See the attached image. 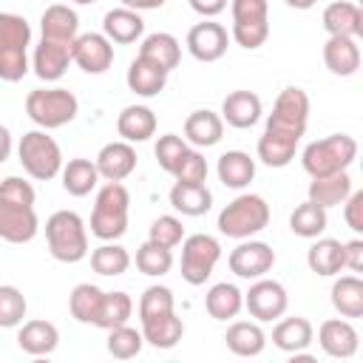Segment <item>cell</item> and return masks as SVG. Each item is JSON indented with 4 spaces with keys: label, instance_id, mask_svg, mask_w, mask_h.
Masks as SVG:
<instances>
[{
    "label": "cell",
    "instance_id": "cell-1",
    "mask_svg": "<svg viewBox=\"0 0 363 363\" xmlns=\"http://www.w3.org/2000/svg\"><path fill=\"white\" fill-rule=\"evenodd\" d=\"M309 122V96L303 88H284L267 116V128L258 139V159L267 167H286L295 159L298 142Z\"/></svg>",
    "mask_w": 363,
    "mask_h": 363
},
{
    "label": "cell",
    "instance_id": "cell-2",
    "mask_svg": "<svg viewBox=\"0 0 363 363\" xmlns=\"http://www.w3.org/2000/svg\"><path fill=\"white\" fill-rule=\"evenodd\" d=\"M31 26L23 14L0 11V79L20 82L28 74Z\"/></svg>",
    "mask_w": 363,
    "mask_h": 363
},
{
    "label": "cell",
    "instance_id": "cell-3",
    "mask_svg": "<svg viewBox=\"0 0 363 363\" xmlns=\"http://www.w3.org/2000/svg\"><path fill=\"white\" fill-rule=\"evenodd\" d=\"M128 210L130 193L122 182H105L96 190L94 213H91V233L99 241H116L128 233Z\"/></svg>",
    "mask_w": 363,
    "mask_h": 363
},
{
    "label": "cell",
    "instance_id": "cell-4",
    "mask_svg": "<svg viewBox=\"0 0 363 363\" xmlns=\"http://www.w3.org/2000/svg\"><path fill=\"white\" fill-rule=\"evenodd\" d=\"M354 159H357V139L349 133H332V136L315 139L301 153V164L312 179L349 170Z\"/></svg>",
    "mask_w": 363,
    "mask_h": 363
},
{
    "label": "cell",
    "instance_id": "cell-5",
    "mask_svg": "<svg viewBox=\"0 0 363 363\" xmlns=\"http://www.w3.org/2000/svg\"><path fill=\"white\" fill-rule=\"evenodd\" d=\"M45 241L48 252L62 264H77L88 255V230L79 213L57 210L45 221Z\"/></svg>",
    "mask_w": 363,
    "mask_h": 363
},
{
    "label": "cell",
    "instance_id": "cell-6",
    "mask_svg": "<svg viewBox=\"0 0 363 363\" xmlns=\"http://www.w3.org/2000/svg\"><path fill=\"white\" fill-rule=\"evenodd\" d=\"M269 224V204L258 193H241L235 196L221 213H218V233L227 238H252Z\"/></svg>",
    "mask_w": 363,
    "mask_h": 363
},
{
    "label": "cell",
    "instance_id": "cell-7",
    "mask_svg": "<svg viewBox=\"0 0 363 363\" xmlns=\"http://www.w3.org/2000/svg\"><path fill=\"white\" fill-rule=\"evenodd\" d=\"M77 111L79 102L68 88H34L26 96V113L43 130H54L74 122Z\"/></svg>",
    "mask_w": 363,
    "mask_h": 363
},
{
    "label": "cell",
    "instance_id": "cell-8",
    "mask_svg": "<svg viewBox=\"0 0 363 363\" xmlns=\"http://www.w3.org/2000/svg\"><path fill=\"white\" fill-rule=\"evenodd\" d=\"M17 159L23 164V170L37 179V182H48L54 176H60L62 170V150L60 145L45 133V130H28L20 136L17 145Z\"/></svg>",
    "mask_w": 363,
    "mask_h": 363
},
{
    "label": "cell",
    "instance_id": "cell-9",
    "mask_svg": "<svg viewBox=\"0 0 363 363\" xmlns=\"http://www.w3.org/2000/svg\"><path fill=\"white\" fill-rule=\"evenodd\" d=\"M230 11H233V40L247 51L261 48L269 37L267 0H233Z\"/></svg>",
    "mask_w": 363,
    "mask_h": 363
},
{
    "label": "cell",
    "instance_id": "cell-10",
    "mask_svg": "<svg viewBox=\"0 0 363 363\" xmlns=\"http://www.w3.org/2000/svg\"><path fill=\"white\" fill-rule=\"evenodd\" d=\"M218 258H221L218 238H213L207 233H196V235L182 238V278L190 286H201L213 275Z\"/></svg>",
    "mask_w": 363,
    "mask_h": 363
},
{
    "label": "cell",
    "instance_id": "cell-11",
    "mask_svg": "<svg viewBox=\"0 0 363 363\" xmlns=\"http://www.w3.org/2000/svg\"><path fill=\"white\" fill-rule=\"evenodd\" d=\"M289 306V295L284 289V284L269 281V278H255L252 286L244 292V309L250 312V318H255L258 323H269L278 320Z\"/></svg>",
    "mask_w": 363,
    "mask_h": 363
},
{
    "label": "cell",
    "instance_id": "cell-12",
    "mask_svg": "<svg viewBox=\"0 0 363 363\" xmlns=\"http://www.w3.org/2000/svg\"><path fill=\"white\" fill-rule=\"evenodd\" d=\"M40 230L34 204H23L0 196V238L9 244H28Z\"/></svg>",
    "mask_w": 363,
    "mask_h": 363
},
{
    "label": "cell",
    "instance_id": "cell-13",
    "mask_svg": "<svg viewBox=\"0 0 363 363\" xmlns=\"http://www.w3.org/2000/svg\"><path fill=\"white\" fill-rule=\"evenodd\" d=\"M227 264H230V272H235L238 278L255 281V278H264L275 267V250L267 241L241 238V244L230 252Z\"/></svg>",
    "mask_w": 363,
    "mask_h": 363
},
{
    "label": "cell",
    "instance_id": "cell-14",
    "mask_svg": "<svg viewBox=\"0 0 363 363\" xmlns=\"http://www.w3.org/2000/svg\"><path fill=\"white\" fill-rule=\"evenodd\" d=\"M71 62H77L85 74H105L113 65V43L96 31L77 34L71 43Z\"/></svg>",
    "mask_w": 363,
    "mask_h": 363
},
{
    "label": "cell",
    "instance_id": "cell-15",
    "mask_svg": "<svg viewBox=\"0 0 363 363\" xmlns=\"http://www.w3.org/2000/svg\"><path fill=\"white\" fill-rule=\"evenodd\" d=\"M227 45H230V34L221 23H213L210 17L196 23L190 31H187V51L199 60V62H216L227 54Z\"/></svg>",
    "mask_w": 363,
    "mask_h": 363
},
{
    "label": "cell",
    "instance_id": "cell-16",
    "mask_svg": "<svg viewBox=\"0 0 363 363\" xmlns=\"http://www.w3.org/2000/svg\"><path fill=\"white\" fill-rule=\"evenodd\" d=\"M318 343H320V349L329 357L346 360V357H354L357 354L360 335H357V329L352 326L349 318H329L318 329Z\"/></svg>",
    "mask_w": 363,
    "mask_h": 363
},
{
    "label": "cell",
    "instance_id": "cell-17",
    "mask_svg": "<svg viewBox=\"0 0 363 363\" xmlns=\"http://www.w3.org/2000/svg\"><path fill=\"white\" fill-rule=\"evenodd\" d=\"M71 62V43H60V40H40L31 57V68L43 82H57L62 79V74L68 71Z\"/></svg>",
    "mask_w": 363,
    "mask_h": 363
},
{
    "label": "cell",
    "instance_id": "cell-18",
    "mask_svg": "<svg viewBox=\"0 0 363 363\" xmlns=\"http://www.w3.org/2000/svg\"><path fill=\"white\" fill-rule=\"evenodd\" d=\"M94 164L99 170V179H105V182H122V179H128L136 170V150L125 139L122 142H108V145L99 147Z\"/></svg>",
    "mask_w": 363,
    "mask_h": 363
},
{
    "label": "cell",
    "instance_id": "cell-19",
    "mask_svg": "<svg viewBox=\"0 0 363 363\" xmlns=\"http://www.w3.org/2000/svg\"><path fill=\"white\" fill-rule=\"evenodd\" d=\"M264 113V105H261V96L252 94V91H233L224 96L221 102V119L230 125V128H238V130H247L252 128Z\"/></svg>",
    "mask_w": 363,
    "mask_h": 363
},
{
    "label": "cell",
    "instance_id": "cell-20",
    "mask_svg": "<svg viewBox=\"0 0 363 363\" xmlns=\"http://www.w3.org/2000/svg\"><path fill=\"white\" fill-rule=\"evenodd\" d=\"M323 28L329 37H360L363 34V11L360 6L349 3V0H335L323 9V17H320Z\"/></svg>",
    "mask_w": 363,
    "mask_h": 363
},
{
    "label": "cell",
    "instance_id": "cell-21",
    "mask_svg": "<svg viewBox=\"0 0 363 363\" xmlns=\"http://www.w3.org/2000/svg\"><path fill=\"white\" fill-rule=\"evenodd\" d=\"M17 346L31 354V357H43V354H51L57 346H60V329L51 323V320H23L20 323V332H17Z\"/></svg>",
    "mask_w": 363,
    "mask_h": 363
},
{
    "label": "cell",
    "instance_id": "cell-22",
    "mask_svg": "<svg viewBox=\"0 0 363 363\" xmlns=\"http://www.w3.org/2000/svg\"><path fill=\"white\" fill-rule=\"evenodd\" d=\"M102 34L111 40V43H119V45H128V43H136L142 34H145V20L139 11L133 9H111L105 17H102Z\"/></svg>",
    "mask_w": 363,
    "mask_h": 363
},
{
    "label": "cell",
    "instance_id": "cell-23",
    "mask_svg": "<svg viewBox=\"0 0 363 363\" xmlns=\"http://www.w3.org/2000/svg\"><path fill=\"white\" fill-rule=\"evenodd\" d=\"M170 207L182 216H204L213 207V193L204 182H176L170 187Z\"/></svg>",
    "mask_w": 363,
    "mask_h": 363
},
{
    "label": "cell",
    "instance_id": "cell-24",
    "mask_svg": "<svg viewBox=\"0 0 363 363\" xmlns=\"http://www.w3.org/2000/svg\"><path fill=\"white\" fill-rule=\"evenodd\" d=\"M40 31L45 40H60V43H74L79 34V17L71 6L65 3H51L43 17H40Z\"/></svg>",
    "mask_w": 363,
    "mask_h": 363
},
{
    "label": "cell",
    "instance_id": "cell-25",
    "mask_svg": "<svg viewBox=\"0 0 363 363\" xmlns=\"http://www.w3.org/2000/svg\"><path fill=\"white\" fill-rule=\"evenodd\" d=\"M323 62L335 77H352L360 68V45L354 37H329L323 45Z\"/></svg>",
    "mask_w": 363,
    "mask_h": 363
},
{
    "label": "cell",
    "instance_id": "cell-26",
    "mask_svg": "<svg viewBox=\"0 0 363 363\" xmlns=\"http://www.w3.org/2000/svg\"><path fill=\"white\" fill-rule=\"evenodd\" d=\"M224 136V119L216 111H193L184 119V142L196 145V147H213L218 145Z\"/></svg>",
    "mask_w": 363,
    "mask_h": 363
},
{
    "label": "cell",
    "instance_id": "cell-27",
    "mask_svg": "<svg viewBox=\"0 0 363 363\" xmlns=\"http://www.w3.org/2000/svg\"><path fill=\"white\" fill-rule=\"evenodd\" d=\"M125 82L133 94L139 96H156L164 91L167 85V71L145 57H136L130 65H128V74H125Z\"/></svg>",
    "mask_w": 363,
    "mask_h": 363
},
{
    "label": "cell",
    "instance_id": "cell-28",
    "mask_svg": "<svg viewBox=\"0 0 363 363\" xmlns=\"http://www.w3.org/2000/svg\"><path fill=\"white\" fill-rule=\"evenodd\" d=\"M216 173H218V182L230 190H244L252 179H255V159L244 150H227L218 156V164H216Z\"/></svg>",
    "mask_w": 363,
    "mask_h": 363
},
{
    "label": "cell",
    "instance_id": "cell-29",
    "mask_svg": "<svg viewBox=\"0 0 363 363\" xmlns=\"http://www.w3.org/2000/svg\"><path fill=\"white\" fill-rule=\"evenodd\" d=\"M315 340V329L306 318L295 315V318H281L272 329V343L275 349L286 352V354H295V352H303L309 349V343Z\"/></svg>",
    "mask_w": 363,
    "mask_h": 363
},
{
    "label": "cell",
    "instance_id": "cell-30",
    "mask_svg": "<svg viewBox=\"0 0 363 363\" xmlns=\"http://www.w3.org/2000/svg\"><path fill=\"white\" fill-rule=\"evenodd\" d=\"M224 343L233 354L238 357H255L264 352L267 346V335L264 329L258 326V320H233L227 326V335H224Z\"/></svg>",
    "mask_w": 363,
    "mask_h": 363
},
{
    "label": "cell",
    "instance_id": "cell-31",
    "mask_svg": "<svg viewBox=\"0 0 363 363\" xmlns=\"http://www.w3.org/2000/svg\"><path fill=\"white\" fill-rule=\"evenodd\" d=\"M116 133L125 142H147L156 133V113L147 105H128L116 116Z\"/></svg>",
    "mask_w": 363,
    "mask_h": 363
},
{
    "label": "cell",
    "instance_id": "cell-32",
    "mask_svg": "<svg viewBox=\"0 0 363 363\" xmlns=\"http://www.w3.org/2000/svg\"><path fill=\"white\" fill-rule=\"evenodd\" d=\"M204 309L213 320H233L244 309V292L235 284H213L204 295Z\"/></svg>",
    "mask_w": 363,
    "mask_h": 363
},
{
    "label": "cell",
    "instance_id": "cell-33",
    "mask_svg": "<svg viewBox=\"0 0 363 363\" xmlns=\"http://www.w3.org/2000/svg\"><path fill=\"white\" fill-rule=\"evenodd\" d=\"M349 193H352V176L346 170L332 173V176H318V179L309 182V190H306L309 201L320 204L323 210H329L335 204H343Z\"/></svg>",
    "mask_w": 363,
    "mask_h": 363
},
{
    "label": "cell",
    "instance_id": "cell-34",
    "mask_svg": "<svg viewBox=\"0 0 363 363\" xmlns=\"http://www.w3.org/2000/svg\"><path fill=\"white\" fill-rule=\"evenodd\" d=\"M139 57H145V60L162 65V68L170 74V71L179 65V60H182V45H179V40H176L173 34H167V31H153V34H147V37L142 40Z\"/></svg>",
    "mask_w": 363,
    "mask_h": 363
},
{
    "label": "cell",
    "instance_id": "cell-35",
    "mask_svg": "<svg viewBox=\"0 0 363 363\" xmlns=\"http://www.w3.org/2000/svg\"><path fill=\"white\" fill-rule=\"evenodd\" d=\"M306 264L320 278L337 275L343 269V241H337V238H318L306 250Z\"/></svg>",
    "mask_w": 363,
    "mask_h": 363
},
{
    "label": "cell",
    "instance_id": "cell-36",
    "mask_svg": "<svg viewBox=\"0 0 363 363\" xmlns=\"http://www.w3.org/2000/svg\"><path fill=\"white\" fill-rule=\"evenodd\" d=\"M60 176H62V190L77 199L88 196L99 184V170L91 159H68V164H62Z\"/></svg>",
    "mask_w": 363,
    "mask_h": 363
},
{
    "label": "cell",
    "instance_id": "cell-37",
    "mask_svg": "<svg viewBox=\"0 0 363 363\" xmlns=\"http://www.w3.org/2000/svg\"><path fill=\"white\" fill-rule=\"evenodd\" d=\"M329 295L340 318H363V281L357 275H340Z\"/></svg>",
    "mask_w": 363,
    "mask_h": 363
},
{
    "label": "cell",
    "instance_id": "cell-38",
    "mask_svg": "<svg viewBox=\"0 0 363 363\" xmlns=\"http://www.w3.org/2000/svg\"><path fill=\"white\" fill-rule=\"evenodd\" d=\"M142 337L153 349H173L184 337V323H182V318H176V312H167L156 320L142 323Z\"/></svg>",
    "mask_w": 363,
    "mask_h": 363
},
{
    "label": "cell",
    "instance_id": "cell-39",
    "mask_svg": "<svg viewBox=\"0 0 363 363\" xmlns=\"http://www.w3.org/2000/svg\"><path fill=\"white\" fill-rule=\"evenodd\" d=\"M102 289L96 284H77L68 295V309H71V318L79 320V323H91L96 326V318H99V306H102Z\"/></svg>",
    "mask_w": 363,
    "mask_h": 363
},
{
    "label": "cell",
    "instance_id": "cell-40",
    "mask_svg": "<svg viewBox=\"0 0 363 363\" xmlns=\"http://www.w3.org/2000/svg\"><path fill=\"white\" fill-rule=\"evenodd\" d=\"M326 224H329V216H326V210L320 207V204H315V201H303V204H298L295 210H292V216H289V230L295 233V235H301V238H318L323 230H326Z\"/></svg>",
    "mask_w": 363,
    "mask_h": 363
},
{
    "label": "cell",
    "instance_id": "cell-41",
    "mask_svg": "<svg viewBox=\"0 0 363 363\" xmlns=\"http://www.w3.org/2000/svg\"><path fill=\"white\" fill-rule=\"evenodd\" d=\"M130 267V252L122 247V244H113V241H105L102 247H96L91 252V269L96 275H105V278H116L122 272H128Z\"/></svg>",
    "mask_w": 363,
    "mask_h": 363
},
{
    "label": "cell",
    "instance_id": "cell-42",
    "mask_svg": "<svg viewBox=\"0 0 363 363\" xmlns=\"http://www.w3.org/2000/svg\"><path fill=\"white\" fill-rule=\"evenodd\" d=\"M133 315V298L122 289L116 292H105L102 295V306H99V318H96V326L99 329H113V326H122L128 323Z\"/></svg>",
    "mask_w": 363,
    "mask_h": 363
},
{
    "label": "cell",
    "instance_id": "cell-43",
    "mask_svg": "<svg viewBox=\"0 0 363 363\" xmlns=\"http://www.w3.org/2000/svg\"><path fill=\"white\" fill-rule=\"evenodd\" d=\"M170 267H173V250H167V247H162L150 238L136 250V269L142 275L159 278V275H167Z\"/></svg>",
    "mask_w": 363,
    "mask_h": 363
},
{
    "label": "cell",
    "instance_id": "cell-44",
    "mask_svg": "<svg viewBox=\"0 0 363 363\" xmlns=\"http://www.w3.org/2000/svg\"><path fill=\"white\" fill-rule=\"evenodd\" d=\"M145 346V337H142V329H133L128 323L122 326H113L108 329V354H113L116 360H130L142 352Z\"/></svg>",
    "mask_w": 363,
    "mask_h": 363
},
{
    "label": "cell",
    "instance_id": "cell-45",
    "mask_svg": "<svg viewBox=\"0 0 363 363\" xmlns=\"http://www.w3.org/2000/svg\"><path fill=\"white\" fill-rule=\"evenodd\" d=\"M26 295L14 284H0V329H14L26 318Z\"/></svg>",
    "mask_w": 363,
    "mask_h": 363
},
{
    "label": "cell",
    "instance_id": "cell-46",
    "mask_svg": "<svg viewBox=\"0 0 363 363\" xmlns=\"http://www.w3.org/2000/svg\"><path fill=\"white\" fill-rule=\"evenodd\" d=\"M167 312H176L173 309V292L167 286H159V284L147 286L142 292V298H139V323L156 320V318H162Z\"/></svg>",
    "mask_w": 363,
    "mask_h": 363
},
{
    "label": "cell",
    "instance_id": "cell-47",
    "mask_svg": "<svg viewBox=\"0 0 363 363\" xmlns=\"http://www.w3.org/2000/svg\"><path fill=\"white\" fill-rule=\"evenodd\" d=\"M187 150H190V145L184 142V136H176V133L159 136V142H156V147H153L159 167H162L164 173H170V176L176 173V167H179V162L184 159Z\"/></svg>",
    "mask_w": 363,
    "mask_h": 363
},
{
    "label": "cell",
    "instance_id": "cell-48",
    "mask_svg": "<svg viewBox=\"0 0 363 363\" xmlns=\"http://www.w3.org/2000/svg\"><path fill=\"white\" fill-rule=\"evenodd\" d=\"M147 238L162 244V247H167V250H173L184 238V224L176 216H159V218H153V224L147 230Z\"/></svg>",
    "mask_w": 363,
    "mask_h": 363
},
{
    "label": "cell",
    "instance_id": "cell-49",
    "mask_svg": "<svg viewBox=\"0 0 363 363\" xmlns=\"http://www.w3.org/2000/svg\"><path fill=\"white\" fill-rule=\"evenodd\" d=\"M207 159L199 153V150H187L184 153V159L179 162V167H176V173H173V179L176 182H207Z\"/></svg>",
    "mask_w": 363,
    "mask_h": 363
},
{
    "label": "cell",
    "instance_id": "cell-50",
    "mask_svg": "<svg viewBox=\"0 0 363 363\" xmlns=\"http://www.w3.org/2000/svg\"><path fill=\"white\" fill-rule=\"evenodd\" d=\"M343 218L352 233H363V190H352L343 201Z\"/></svg>",
    "mask_w": 363,
    "mask_h": 363
},
{
    "label": "cell",
    "instance_id": "cell-51",
    "mask_svg": "<svg viewBox=\"0 0 363 363\" xmlns=\"http://www.w3.org/2000/svg\"><path fill=\"white\" fill-rule=\"evenodd\" d=\"M343 267L352 272H363V241L352 238L343 244Z\"/></svg>",
    "mask_w": 363,
    "mask_h": 363
},
{
    "label": "cell",
    "instance_id": "cell-52",
    "mask_svg": "<svg viewBox=\"0 0 363 363\" xmlns=\"http://www.w3.org/2000/svg\"><path fill=\"white\" fill-rule=\"evenodd\" d=\"M187 3L201 17H216V14H221L227 9V0H187Z\"/></svg>",
    "mask_w": 363,
    "mask_h": 363
},
{
    "label": "cell",
    "instance_id": "cell-53",
    "mask_svg": "<svg viewBox=\"0 0 363 363\" xmlns=\"http://www.w3.org/2000/svg\"><path fill=\"white\" fill-rule=\"evenodd\" d=\"M119 3L133 11H150V9H162L167 0H119Z\"/></svg>",
    "mask_w": 363,
    "mask_h": 363
},
{
    "label": "cell",
    "instance_id": "cell-54",
    "mask_svg": "<svg viewBox=\"0 0 363 363\" xmlns=\"http://www.w3.org/2000/svg\"><path fill=\"white\" fill-rule=\"evenodd\" d=\"M11 156V130L6 125H0V164Z\"/></svg>",
    "mask_w": 363,
    "mask_h": 363
},
{
    "label": "cell",
    "instance_id": "cell-55",
    "mask_svg": "<svg viewBox=\"0 0 363 363\" xmlns=\"http://www.w3.org/2000/svg\"><path fill=\"white\" fill-rule=\"evenodd\" d=\"M318 0H286V6H292V9H298V11H306V9H312Z\"/></svg>",
    "mask_w": 363,
    "mask_h": 363
},
{
    "label": "cell",
    "instance_id": "cell-56",
    "mask_svg": "<svg viewBox=\"0 0 363 363\" xmlns=\"http://www.w3.org/2000/svg\"><path fill=\"white\" fill-rule=\"evenodd\" d=\"M71 3H79V6H91V3H96V0H71Z\"/></svg>",
    "mask_w": 363,
    "mask_h": 363
}]
</instances>
